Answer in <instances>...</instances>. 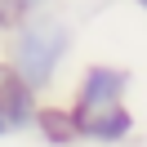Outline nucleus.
<instances>
[{"mask_svg": "<svg viewBox=\"0 0 147 147\" xmlns=\"http://www.w3.org/2000/svg\"><path fill=\"white\" fill-rule=\"evenodd\" d=\"M71 54H76V22L58 9H45L36 18H27L22 27H13L9 36H0V58L40 98L58 94Z\"/></svg>", "mask_w": 147, "mask_h": 147, "instance_id": "obj_1", "label": "nucleus"}, {"mask_svg": "<svg viewBox=\"0 0 147 147\" xmlns=\"http://www.w3.org/2000/svg\"><path fill=\"white\" fill-rule=\"evenodd\" d=\"M134 94V67L125 63H85L71 80V94H67V111L71 116H85V111H102V107H120Z\"/></svg>", "mask_w": 147, "mask_h": 147, "instance_id": "obj_2", "label": "nucleus"}, {"mask_svg": "<svg viewBox=\"0 0 147 147\" xmlns=\"http://www.w3.org/2000/svg\"><path fill=\"white\" fill-rule=\"evenodd\" d=\"M71 120H76L80 143H89V147H125L138 134V116H134L129 102L102 107V111H85V116H71Z\"/></svg>", "mask_w": 147, "mask_h": 147, "instance_id": "obj_3", "label": "nucleus"}, {"mask_svg": "<svg viewBox=\"0 0 147 147\" xmlns=\"http://www.w3.org/2000/svg\"><path fill=\"white\" fill-rule=\"evenodd\" d=\"M31 134H36L45 147H80L76 120H71V111H67V102H58V98H45V102H40Z\"/></svg>", "mask_w": 147, "mask_h": 147, "instance_id": "obj_4", "label": "nucleus"}, {"mask_svg": "<svg viewBox=\"0 0 147 147\" xmlns=\"http://www.w3.org/2000/svg\"><path fill=\"white\" fill-rule=\"evenodd\" d=\"M40 102H45V98H40L36 89H27L18 76L5 85V94H0V111H5V120H9V129H13V134H31Z\"/></svg>", "mask_w": 147, "mask_h": 147, "instance_id": "obj_5", "label": "nucleus"}, {"mask_svg": "<svg viewBox=\"0 0 147 147\" xmlns=\"http://www.w3.org/2000/svg\"><path fill=\"white\" fill-rule=\"evenodd\" d=\"M45 9H54V0H0V36H9L13 27H22Z\"/></svg>", "mask_w": 147, "mask_h": 147, "instance_id": "obj_6", "label": "nucleus"}, {"mask_svg": "<svg viewBox=\"0 0 147 147\" xmlns=\"http://www.w3.org/2000/svg\"><path fill=\"white\" fill-rule=\"evenodd\" d=\"M13 80V71H9V63H5V58H0V94H5V85Z\"/></svg>", "mask_w": 147, "mask_h": 147, "instance_id": "obj_7", "label": "nucleus"}, {"mask_svg": "<svg viewBox=\"0 0 147 147\" xmlns=\"http://www.w3.org/2000/svg\"><path fill=\"white\" fill-rule=\"evenodd\" d=\"M5 138H13V129H9V120H5V111H0V143Z\"/></svg>", "mask_w": 147, "mask_h": 147, "instance_id": "obj_8", "label": "nucleus"}, {"mask_svg": "<svg viewBox=\"0 0 147 147\" xmlns=\"http://www.w3.org/2000/svg\"><path fill=\"white\" fill-rule=\"evenodd\" d=\"M129 5H134V9H138V13H147V0H129Z\"/></svg>", "mask_w": 147, "mask_h": 147, "instance_id": "obj_9", "label": "nucleus"}]
</instances>
